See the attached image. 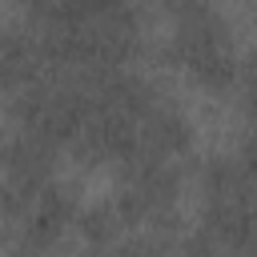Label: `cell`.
Here are the masks:
<instances>
[{
    "mask_svg": "<svg viewBox=\"0 0 257 257\" xmlns=\"http://www.w3.org/2000/svg\"><path fill=\"white\" fill-rule=\"evenodd\" d=\"M32 257H36V253H32Z\"/></svg>",
    "mask_w": 257,
    "mask_h": 257,
    "instance_id": "cell-6",
    "label": "cell"
},
{
    "mask_svg": "<svg viewBox=\"0 0 257 257\" xmlns=\"http://www.w3.org/2000/svg\"><path fill=\"white\" fill-rule=\"evenodd\" d=\"M76 225H80V237H84L92 249L112 245V241L128 229V225L120 221V213H116V205H112V201H96V205L80 209V213H76Z\"/></svg>",
    "mask_w": 257,
    "mask_h": 257,
    "instance_id": "cell-3",
    "label": "cell"
},
{
    "mask_svg": "<svg viewBox=\"0 0 257 257\" xmlns=\"http://www.w3.org/2000/svg\"><path fill=\"white\" fill-rule=\"evenodd\" d=\"M137 137H141L145 153H153L161 161H173V157H181L193 145V124H189V116L181 108L153 100L141 112V120H137Z\"/></svg>",
    "mask_w": 257,
    "mask_h": 257,
    "instance_id": "cell-2",
    "label": "cell"
},
{
    "mask_svg": "<svg viewBox=\"0 0 257 257\" xmlns=\"http://www.w3.org/2000/svg\"><path fill=\"white\" fill-rule=\"evenodd\" d=\"M80 213V197H76V185H60V181H48L28 205H24V225H20V233H24V241L32 245V249H48L60 233H64V225L72 221Z\"/></svg>",
    "mask_w": 257,
    "mask_h": 257,
    "instance_id": "cell-1",
    "label": "cell"
},
{
    "mask_svg": "<svg viewBox=\"0 0 257 257\" xmlns=\"http://www.w3.org/2000/svg\"><path fill=\"white\" fill-rule=\"evenodd\" d=\"M177 253L181 257H221V245L213 241V233L209 229H193V233H185L181 237V245H177Z\"/></svg>",
    "mask_w": 257,
    "mask_h": 257,
    "instance_id": "cell-5",
    "label": "cell"
},
{
    "mask_svg": "<svg viewBox=\"0 0 257 257\" xmlns=\"http://www.w3.org/2000/svg\"><path fill=\"white\" fill-rule=\"evenodd\" d=\"M165 253H169L165 233H128L104 245V257H165Z\"/></svg>",
    "mask_w": 257,
    "mask_h": 257,
    "instance_id": "cell-4",
    "label": "cell"
}]
</instances>
